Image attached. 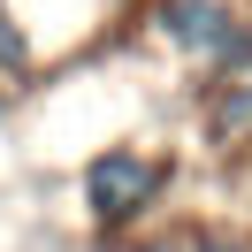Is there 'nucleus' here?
Segmentation results:
<instances>
[{
  "label": "nucleus",
  "mask_w": 252,
  "mask_h": 252,
  "mask_svg": "<svg viewBox=\"0 0 252 252\" xmlns=\"http://www.w3.org/2000/svg\"><path fill=\"white\" fill-rule=\"evenodd\" d=\"M153 252H176V245H153Z\"/></svg>",
  "instance_id": "20e7f679"
},
{
  "label": "nucleus",
  "mask_w": 252,
  "mask_h": 252,
  "mask_svg": "<svg viewBox=\"0 0 252 252\" xmlns=\"http://www.w3.org/2000/svg\"><path fill=\"white\" fill-rule=\"evenodd\" d=\"M160 184H168V168L153 153H107V160H92V214L130 221V214H145L160 199Z\"/></svg>",
  "instance_id": "f257e3e1"
},
{
  "label": "nucleus",
  "mask_w": 252,
  "mask_h": 252,
  "mask_svg": "<svg viewBox=\"0 0 252 252\" xmlns=\"http://www.w3.org/2000/svg\"><path fill=\"white\" fill-rule=\"evenodd\" d=\"M160 31L191 54H221V62H252V31H237L221 0H160Z\"/></svg>",
  "instance_id": "f03ea898"
},
{
  "label": "nucleus",
  "mask_w": 252,
  "mask_h": 252,
  "mask_svg": "<svg viewBox=\"0 0 252 252\" xmlns=\"http://www.w3.org/2000/svg\"><path fill=\"white\" fill-rule=\"evenodd\" d=\"M199 252H245V245H199Z\"/></svg>",
  "instance_id": "7ed1b4c3"
}]
</instances>
